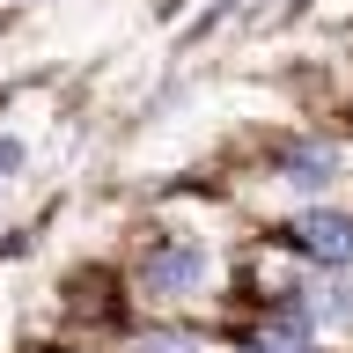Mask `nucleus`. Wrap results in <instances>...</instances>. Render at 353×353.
Returning a JSON list of instances; mask_svg holds the SVG:
<instances>
[{
  "label": "nucleus",
  "instance_id": "nucleus-1",
  "mask_svg": "<svg viewBox=\"0 0 353 353\" xmlns=\"http://www.w3.org/2000/svg\"><path fill=\"white\" fill-rule=\"evenodd\" d=\"M199 280H206V258H199L192 243H162V250H148V265H140V287H148L154 302H176V294H192Z\"/></svg>",
  "mask_w": 353,
  "mask_h": 353
},
{
  "label": "nucleus",
  "instance_id": "nucleus-2",
  "mask_svg": "<svg viewBox=\"0 0 353 353\" xmlns=\"http://www.w3.org/2000/svg\"><path fill=\"white\" fill-rule=\"evenodd\" d=\"M294 243L309 258H324V265H346L353 258V221L346 214H302L294 221Z\"/></svg>",
  "mask_w": 353,
  "mask_h": 353
},
{
  "label": "nucleus",
  "instance_id": "nucleus-3",
  "mask_svg": "<svg viewBox=\"0 0 353 353\" xmlns=\"http://www.w3.org/2000/svg\"><path fill=\"white\" fill-rule=\"evenodd\" d=\"M243 353H309V331H302V316H280V324L250 331V339H243Z\"/></svg>",
  "mask_w": 353,
  "mask_h": 353
},
{
  "label": "nucleus",
  "instance_id": "nucleus-4",
  "mask_svg": "<svg viewBox=\"0 0 353 353\" xmlns=\"http://www.w3.org/2000/svg\"><path fill=\"white\" fill-rule=\"evenodd\" d=\"M331 148H294L287 154V184H302V192H316V184H331Z\"/></svg>",
  "mask_w": 353,
  "mask_h": 353
},
{
  "label": "nucleus",
  "instance_id": "nucleus-5",
  "mask_svg": "<svg viewBox=\"0 0 353 353\" xmlns=\"http://www.w3.org/2000/svg\"><path fill=\"white\" fill-rule=\"evenodd\" d=\"M140 353H192V346H176V339H148Z\"/></svg>",
  "mask_w": 353,
  "mask_h": 353
}]
</instances>
